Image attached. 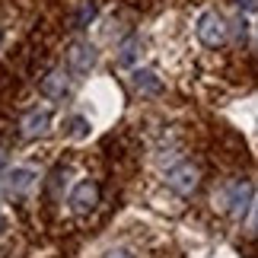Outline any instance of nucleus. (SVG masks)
<instances>
[{
  "label": "nucleus",
  "mask_w": 258,
  "mask_h": 258,
  "mask_svg": "<svg viewBox=\"0 0 258 258\" xmlns=\"http://www.w3.org/2000/svg\"><path fill=\"white\" fill-rule=\"evenodd\" d=\"M195 32H198V42L204 48H223L226 38H230V23L217 10H204L195 23Z\"/></svg>",
  "instance_id": "f257e3e1"
},
{
  "label": "nucleus",
  "mask_w": 258,
  "mask_h": 258,
  "mask_svg": "<svg viewBox=\"0 0 258 258\" xmlns=\"http://www.w3.org/2000/svg\"><path fill=\"white\" fill-rule=\"evenodd\" d=\"M252 198H255V185L249 182V178H236V182L226 185L223 204H226V211H230L233 217H245V214H249Z\"/></svg>",
  "instance_id": "f03ea898"
},
{
  "label": "nucleus",
  "mask_w": 258,
  "mask_h": 258,
  "mask_svg": "<svg viewBox=\"0 0 258 258\" xmlns=\"http://www.w3.org/2000/svg\"><path fill=\"white\" fill-rule=\"evenodd\" d=\"M166 185L172 188V191H178V195H195L198 191V185H201V172H198V166L195 163H175L169 172H166Z\"/></svg>",
  "instance_id": "7ed1b4c3"
},
{
  "label": "nucleus",
  "mask_w": 258,
  "mask_h": 258,
  "mask_svg": "<svg viewBox=\"0 0 258 258\" xmlns=\"http://www.w3.org/2000/svg\"><path fill=\"white\" fill-rule=\"evenodd\" d=\"M96 61H99V51L89 42H77L67 51V71H74V74H89L96 67Z\"/></svg>",
  "instance_id": "20e7f679"
},
{
  "label": "nucleus",
  "mask_w": 258,
  "mask_h": 258,
  "mask_svg": "<svg viewBox=\"0 0 258 258\" xmlns=\"http://www.w3.org/2000/svg\"><path fill=\"white\" fill-rule=\"evenodd\" d=\"M38 89H42L48 99H64L67 93H71V71H64V67H51V71L42 77Z\"/></svg>",
  "instance_id": "39448f33"
},
{
  "label": "nucleus",
  "mask_w": 258,
  "mask_h": 258,
  "mask_svg": "<svg viewBox=\"0 0 258 258\" xmlns=\"http://www.w3.org/2000/svg\"><path fill=\"white\" fill-rule=\"evenodd\" d=\"M19 127H23V137H42L51 127V112L48 108H29L23 115V121H19Z\"/></svg>",
  "instance_id": "423d86ee"
},
{
  "label": "nucleus",
  "mask_w": 258,
  "mask_h": 258,
  "mask_svg": "<svg viewBox=\"0 0 258 258\" xmlns=\"http://www.w3.org/2000/svg\"><path fill=\"white\" fill-rule=\"evenodd\" d=\"M96 204H99V185L96 182H80L74 188V195H71V207L77 214H89V211H96Z\"/></svg>",
  "instance_id": "0eeeda50"
},
{
  "label": "nucleus",
  "mask_w": 258,
  "mask_h": 258,
  "mask_svg": "<svg viewBox=\"0 0 258 258\" xmlns=\"http://www.w3.org/2000/svg\"><path fill=\"white\" fill-rule=\"evenodd\" d=\"M131 83H134L137 93H147V96H160L163 93V80L153 71H134L131 74Z\"/></svg>",
  "instance_id": "6e6552de"
},
{
  "label": "nucleus",
  "mask_w": 258,
  "mask_h": 258,
  "mask_svg": "<svg viewBox=\"0 0 258 258\" xmlns=\"http://www.w3.org/2000/svg\"><path fill=\"white\" fill-rule=\"evenodd\" d=\"M32 182H35V172L32 169H26V166H23V169H13V172H7V191L10 195H26L29 191V188H32Z\"/></svg>",
  "instance_id": "1a4fd4ad"
},
{
  "label": "nucleus",
  "mask_w": 258,
  "mask_h": 258,
  "mask_svg": "<svg viewBox=\"0 0 258 258\" xmlns=\"http://www.w3.org/2000/svg\"><path fill=\"white\" fill-rule=\"evenodd\" d=\"M96 13H99V7L93 4V0H86V4L71 16V29H77V32H80V29H86V26L96 19Z\"/></svg>",
  "instance_id": "9d476101"
},
{
  "label": "nucleus",
  "mask_w": 258,
  "mask_h": 258,
  "mask_svg": "<svg viewBox=\"0 0 258 258\" xmlns=\"http://www.w3.org/2000/svg\"><path fill=\"white\" fill-rule=\"evenodd\" d=\"M137 54H141V35H127L118 45V64H131Z\"/></svg>",
  "instance_id": "9b49d317"
},
{
  "label": "nucleus",
  "mask_w": 258,
  "mask_h": 258,
  "mask_svg": "<svg viewBox=\"0 0 258 258\" xmlns=\"http://www.w3.org/2000/svg\"><path fill=\"white\" fill-rule=\"evenodd\" d=\"M67 124H71V137H74V141H83V137H89V121H86V118L74 115Z\"/></svg>",
  "instance_id": "f8f14e48"
},
{
  "label": "nucleus",
  "mask_w": 258,
  "mask_h": 258,
  "mask_svg": "<svg viewBox=\"0 0 258 258\" xmlns=\"http://www.w3.org/2000/svg\"><path fill=\"white\" fill-rule=\"evenodd\" d=\"M64 182H67V172H64V169H54V172H51V182H48V191H51V195H57Z\"/></svg>",
  "instance_id": "ddd939ff"
},
{
  "label": "nucleus",
  "mask_w": 258,
  "mask_h": 258,
  "mask_svg": "<svg viewBox=\"0 0 258 258\" xmlns=\"http://www.w3.org/2000/svg\"><path fill=\"white\" fill-rule=\"evenodd\" d=\"M242 10H258V0H236Z\"/></svg>",
  "instance_id": "4468645a"
},
{
  "label": "nucleus",
  "mask_w": 258,
  "mask_h": 258,
  "mask_svg": "<svg viewBox=\"0 0 258 258\" xmlns=\"http://www.w3.org/2000/svg\"><path fill=\"white\" fill-rule=\"evenodd\" d=\"M4 169H7V153L0 150V175H4Z\"/></svg>",
  "instance_id": "2eb2a0df"
},
{
  "label": "nucleus",
  "mask_w": 258,
  "mask_h": 258,
  "mask_svg": "<svg viewBox=\"0 0 258 258\" xmlns=\"http://www.w3.org/2000/svg\"><path fill=\"white\" fill-rule=\"evenodd\" d=\"M252 226H255V233H258V204H255V217H252Z\"/></svg>",
  "instance_id": "dca6fc26"
},
{
  "label": "nucleus",
  "mask_w": 258,
  "mask_h": 258,
  "mask_svg": "<svg viewBox=\"0 0 258 258\" xmlns=\"http://www.w3.org/2000/svg\"><path fill=\"white\" fill-rule=\"evenodd\" d=\"M112 258H134V255H131V252H115Z\"/></svg>",
  "instance_id": "f3484780"
},
{
  "label": "nucleus",
  "mask_w": 258,
  "mask_h": 258,
  "mask_svg": "<svg viewBox=\"0 0 258 258\" xmlns=\"http://www.w3.org/2000/svg\"><path fill=\"white\" fill-rule=\"evenodd\" d=\"M252 38H255V48H258V23H255V29H252Z\"/></svg>",
  "instance_id": "a211bd4d"
}]
</instances>
